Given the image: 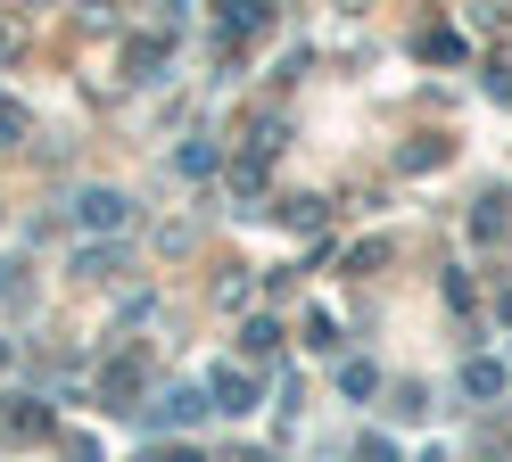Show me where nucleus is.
<instances>
[{
	"instance_id": "nucleus-1",
	"label": "nucleus",
	"mask_w": 512,
	"mask_h": 462,
	"mask_svg": "<svg viewBox=\"0 0 512 462\" xmlns=\"http://www.w3.org/2000/svg\"><path fill=\"white\" fill-rule=\"evenodd\" d=\"M75 223L83 231H124V223H133V198H124V190H83L75 198Z\"/></svg>"
},
{
	"instance_id": "nucleus-2",
	"label": "nucleus",
	"mask_w": 512,
	"mask_h": 462,
	"mask_svg": "<svg viewBox=\"0 0 512 462\" xmlns=\"http://www.w3.org/2000/svg\"><path fill=\"white\" fill-rule=\"evenodd\" d=\"M0 405H9V413H0V429H9L17 446H34V438H50V413L34 405V396H0Z\"/></svg>"
},
{
	"instance_id": "nucleus-3",
	"label": "nucleus",
	"mask_w": 512,
	"mask_h": 462,
	"mask_svg": "<svg viewBox=\"0 0 512 462\" xmlns=\"http://www.w3.org/2000/svg\"><path fill=\"white\" fill-rule=\"evenodd\" d=\"M207 388H215V405H223V413H256V380H248V372H232V363H215Z\"/></svg>"
},
{
	"instance_id": "nucleus-4",
	"label": "nucleus",
	"mask_w": 512,
	"mask_h": 462,
	"mask_svg": "<svg viewBox=\"0 0 512 462\" xmlns=\"http://www.w3.org/2000/svg\"><path fill=\"white\" fill-rule=\"evenodd\" d=\"M199 413H207V396H199V388H174V396H166V405H157L149 421H157V429H182V421H199Z\"/></svg>"
},
{
	"instance_id": "nucleus-5",
	"label": "nucleus",
	"mask_w": 512,
	"mask_h": 462,
	"mask_svg": "<svg viewBox=\"0 0 512 462\" xmlns=\"http://www.w3.org/2000/svg\"><path fill=\"white\" fill-rule=\"evenodd\" d=\"M256 25H265V0H223V33H232V42H248Z\"/></svg>"
},
{
	"instance_id": "nucleus-6",
	"label": "nucleus",
	"mask_w": 512,
	"mask_h": 462,
	"mask_svg": "<svg viewBox=\"0 0 512 462\" xmlns=\"http://www.w3.org/2000/svg\"><path fill=\"white\" fill-rule=\"evenodd\" d=\"M372 388H380L372 363H339V396H372Z\"/></svg>"
},
{
	"instance_id": "nucleus-7",
	"label": "nucleus",
	"mask_w": 512,
	"mask_h": 462,
	"mask_svg": "<svg viewBox=\"0 0 512 462\" xmlns=\"http://www.w3.org/2000/svg\"><path fill=\"white\" fill-rule=\"evenodd\" d=\"M463 388H471V396H496V388H504V363H471Z\"/></svg>"
},
{
	"instance_id": "nucleus-8",
	"label": "nucleus",
	"mask_w": 512,
	"mask_h": 462,
	"mask_svg": "<svg viewBox=\"0 0 512 462\" xmlns=\"http://www.w3.org/2000/svg\"><path fill=\"white\" fill-rule=\"evenodd\" d=\"M240 347H248V355H273V347H281V330H273V322H248V330H240Z\"/></svg>"
},
{
	"instance_id": "nucleus-9",
	"label": "nucleus",
	"mask_w": 512,
	"mask_h": 462,
	"mask_svg": "<svg viewBox=\"0 0 512 462\" xmlns=\"http://www.w3.org/2000/svg\"><path fill=\"white\" fill-rule=\"evenodd\" d=\"M389 413H405V421H422V413H430V396H422V388H413V380H405V388H397V405H389Z\"/></svg>"
},
{
	"instance_id": "nucleus-10",
	"label": "nucleus",
	"mask_w": 512,
	"mask_h": 462,
	"mask_svg": "<svg viewBox=\"0 0 512 462\" xmlns=\"http://www.w3.org/2000/svg\"><path fill=\"white\" fill-rule=\"evenodd\" d=\"M356 462H397V446H389V438H364V446H356Z\"/></svg>"
},
{
	"instance_id": "nucleus-11",
	"label": "nucleus",
	"mask_w": 512,
	"mask_h": 462,
	"mask_svg": "<svg viewBox=\"0 0 512 462\" xmlns=\"http://www.w3.org/2000/svg\"><path fill=\"white\" fill-rule=\"evenodd\" d=\"M0 132H25V116H17V108H9V99H0Z\"/></svg>"
},
{
	"instance_id": "nucleus-12",
	"label": "nucleus",
	"mask_w": 512,
	"mask_h": 462,
	"mask_svg": "<svg viewBox=\"0 0 512 462\" xmlns=\"http://www.w3.org/2000/svg\"><path fill=\"white\" fill-rule=\"evenodd\" d=\"M157 462H207V454H182V446H174V454H157Z\"/></svg>"
},
{
	"instance_id": "nucleus-13",
	"label": "nucleus",
	"mask_w": 512,
	"mask_h": 462,
	"mask_svg": "<svg viewBox=\"0 0 512 462\" xmlns=\"http://www.w3.org/2000/svg\"><path fill=\"white\" fill-rule=\"evenodd\" d=\"M9 355H17V339H0V372H9Z\"/></svg>"
},
{
	"instance_id": "nucleus-14",
	"label": "nucleus",
	"mask_w": 512,
	"mask_h": 462,
	"mask_svg": "<svg viewBox=\"0 0 512 462\" xmlns=\"http://www.w3.org/2000/svg\"><path fill=\"white\" fill-rule=\"evenodd\" d=\"M0 58H9V33H0Z\"/></svg>"
}]
</instances>
